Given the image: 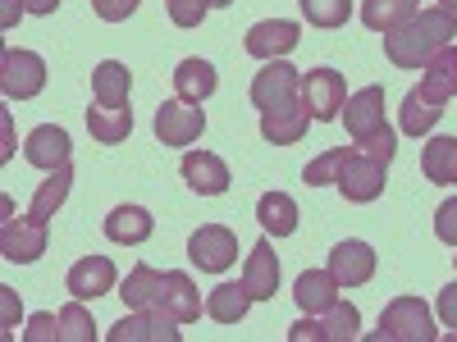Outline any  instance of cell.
Instances as JSON below:
<instances>
[{
	"label": "cell",
	"instance_id": "ffe728a7",
	"mask_svg": "<svg viewBox=\"0 0 457 342\" xmlns=\"http://www.w3.org/2000/svg\"><path fill=\"white\" fill-rule=\"evenodd\" d=\"M151 233H156V219H151V210H142V206H114L105 215V238L120 242V247H137Z\"/></svg>",
	"mask_w": 457,
	"mask_h": 342
},
{
	"label": "cell",
	"instance_id": "4fadbf2b",
	"mask_svg": "<svg viewBox=\"0 0 457 342\" xmlns=\"http://www.w3.org/2000/svg\"><path fill=\"white\" fill-rule=\"evenodd\" d=\"M297 42H302V28L288 19H265V23L247 28V37H243L247 55H256V60H284Z\"/></svg>",
	"mask_w": 457,
	"mask_h": 342
},
{
	"label": "cell",
	"instance_id": "1f68e13d",
	"mask_svg": "<svg viewBox=\"0 0 457 342\" xmlns=\"http://www.w3.org/2000/svg\"><path fill=\"white\" fill-rule=\"evenodd\" d=\"M416 14V0H361V23L370 32H394Z\"/></svg>",
	"mask_w": 457,
	"mask_h": 342
},
{
	"label": "cell",
	"instance_id": "9a60e30c",
	"mask_svg": "<svg viewBox=\"0 0 457 342\" xmlns=\"http://www.w3.org/2000/svg\"><path fill=\"white\" fill-rule=\"evenodd\" d=\"M243 288L252 292V301H270L279 292V260H275L270 238H261L247 251V260H243Z\"/></svg>",
	"mask_w": 457,
	"mask_h": 342
},
{
	"label": "cell",
	"instance_id": "6da1fadb",
	"mask_svg": "<svg viewBox=\"0 0 457 342\" xmlns=\"http://www.w3.org/2000/svg\"><path fill=\"white\" fill-rule=\"evenodd\" d=\"M453 37H457V14H448L444 5H430V10H416L403 28L385 32V55L398 69H426Z\"/></svg>",
	"mask_w": 457,
	"mask_h": 342
},
{
	"label": "cell",
	"instance_id": "836d02e7",
	"mask_svg": "<svg viewBox=\"0 0 457 342\" xmlns=\"http://www.w3.org/2000/svg\"><path fill=\"white\" fill-rule=\"evenodd\" d=\"M348 156H353V146L325 151V156H316L307 169H302V183H307V187H334L338 174H343V165H348Z\"/></svg>",
	"mask_w": 457,
	"mask_h": 342
},
{
	"label": "cell",
	"instance_id": "e575fe53",
	"mask_svg": "<svg viewBox=\"0 0 457 342\" xmlns=\"http://www.w3.org/2000/svg\"><path fill=\"white\" fill-rule=\"evenodd\" d=\"M60 342H96V324H92V315L79 297L60 311Z\"/></svg>",
	"mask_w": 457,
	"mask_h": 342
},
{
	"label": "cell",
	"instance_id": "d4e9b609",
	"mask_svg": "<svg viewBox=\"0 0 457 342\" xmlns=\"http://www.w3.org/2000/svg\"><path fill=\"white\" fill-rule=\"evenodd\" d=\"M87 133L101 142V146H114L133 133V110L129 105H92L87 110Z\"/></svg>",
	"mask_w": 457,
	"mask_h": 342
},
{
	"label": "cell",
	"instance_id": "30bf717a",
	"mask_svg": "<svg viewBox=\"0 0 457 342\" xmlns=\"http://www.w3.org/2000/svg\"><path fill=\"white\" fill-rule=\"evenodd\" d=\"M0 256L14 260V265L42 260V256H46V224L32 219V215L5 219V228H0Z\"/></svg>",
	"mask_w": 457,
	"mask_h": 342
},
{
	"label": "cell",
	"instance_id": "7a4b0ae2",
	"mask_svg": "<svg viewBox=\"0 0 457 342\" xmlns=\"http://www.w3.org/2000/svg\"><path fill=\"white\" fill-rule=\"evenodd\" d=\"M439 329L430 320V306L421 297H394L385 311H379V329L375 342H435Z\"/></svg>",
	"mask_w": 457,
	"mask_h": 342
},
{
	"label": "cell",
	"instance_id": "ee69618b",
	"mask_svg": "<svg viewBox=\"0 0 457 342\" xmlns=\"http://www.w3.org/2000/svg\"><path fill=\"white\" fill-rule=\"evenodd\" d=\"M19 5H23L28 14H55V10H60V0H19Z\"/></svg>",
	"mask_w": 457,
	"mask_h": 342
},
{
	"label": "cell",
	"instance_id": "4dcf8cb0",
	"mask_svg": "<svg viewBox=\"0 0 457 342\" xmlns=\"http://www.w3.org/2000/svg\"><path fill=\"white\" fill-rule=\"evenodd\" d=\"M421 174L430 183H457V137H430L421 151Z\"/></svg>",
	"mask_w": 457,
	"mask_h": 342
},
{
	"label": "cell",
	"instance_id": "d590c367",
	"mask_svg": "<svg viewBox=\"0 0 457 342\" xmlns=\"http://www.w3.org/2000/svg\"><path fill=\"white\" fill-rule=\"evenodd\" d=\"M312 28H343L353 14V0H297Z\"/></svg>",
	"mask_w": 457,
	"mask_h": 342
},
{
	"label": "cell",
	"instance_id": "d6986e66",
	"mask_svg": "<svg viewBox=\"0 0 457 342\" xmlns=\"http://www.w3.org/2000/svg\"><path fill=\"white\" fill-rule=\"evenodd\" d=\"M161 306H165L179 324H197L202 311H206V301H202L197 283L187 279L183 270H170V274H165V297H161Z\"/></svg>",
	"mask_w": 457,
	"mask_h": 342
},
{
	"label": "cell",
	"instance_id": "484cf974",
	"mask_svg": "<svg viewBox=\"0 0 457 342\" xmlns=\"http://www.w3.org/2000/svg\"><path fill=\"white\" fill-rule=\"evenodd\" d=\"M247 306H252V292L243 288V279L238 283H220V288L206 292V315L215 324H238L247 315Z\"/></svg>",
	"mask_w": 457,
	"mask_h": 342
},
{
	"label": "cell",
	"instance_id": "cb8c5ba5",
	"mask_svg": "<svg viewBox=\"0 0 457 342\" xmlns=\"http://www.w3.org/2000/svg\"><path fill=\"white\" fill-rule=\"evenodd\" d=\"M129 87H133V73L120 60H101L92 69V101L96 105H129Z\"/></svg>",
	"mask_w": 457,
	"mask_h": 342
},
{
	"label": "cell",
	"instance_id": "2e32d148",
	"mask_svg": "<svg viewBox=\"0 0 457 342\" xmlns=\"http://www.w3.org/2000/svg\"><path fill=\"white\" fill-rule=\"evenodd\" d=\"M69 151H73L69 133H64L60 124H42V128H32V133H28V142H23V160L51 174V169L69 165Z\"/></svg>",
	"mask_w": 457,
	"mask_h": 342
},
{
	"label": "cell",
	"instance_id": "74e56055",
	"mask_svg": "<svg viewBox=\"0 0 457 342\" xmlns=\"http://www.w3.org/2000/svg\"><path fill=\"white\" fill-rule=\"evenodd\" d=\"M165 10H170V23L174 28H202L211 0H165Z\"/></svg>",
	"mask_w": 457,
	"mask_h": 342
},
{
	"label": "cell",
	"instance_id": "8fae6325",
	"mask_svg": "<svg viewBox=\"0 0 457 342\" xmlns=\"http://www.w3.org/2000/svg\"><path fill=\"white\" fill-rule=\"evenodd\" d=\"M114 283H120V274H114L110 256H83V260H73L69 274H64V288L79 301H96V297L114 292Z\"/></svg>",
	"mask_w": 457,
	"mask_h": 342
},
{
	"label": "cell",
	"instance_id": "ba28073f",
	"mask_svg": "<svg viewBox=\"0 0 457 342\" xmlns=\"http://www.w3.org/2000/svg\"><path fill=\"white\" fill-rule=\"evenodd\" d=\"M385 183H389V165H375V160H366V156H357V151H353L334 187H338V192L348 197L353 206H370V201L385 197Z\"/></svg>",
	"mask_w": 457,
	"mask_h": 342
},
{
	"label": "cell",
	"instance_id": "83f0119b",
	"mask_svg": "<svg viewBox=\"0 0 457 342\" xmlns=\"http://www.w3.org/2000/svg\"><path fill=\"white\" fill-rule=\"evenodd\" d=\"M174 92L183 96V101H193V105H202L211 92H215V64L211 60H183L179 69H174Z\"/></svg>",
	"mask_w": 457,
	"mask_h": 342
},
{
	"label": "cell",
	"instance_id": "60d3db41",
	"mask_svg": "<svg viewBox=\"0 0 457 342\" xmlns=\"http://www.w3.org/2000/svg\"><path fill=\"white\" fill-rule=\"evenodd\" d=\"M137 5H142V0H92L96 19H105V23H124Z\"/></svg>",
	"mask_w": 457,
	"mask_h": 342
},
{
	"label": "cell",
	"instance_id": "5bb4252c",
	"mask_svg": "<svg viewBox=\"0 0 457 342\" xmlns=\"http://www.w3.org/2000/svg\"><path fill=\"white\" fill-rule=\"evenodd\" d=\"M329 274L338 279V288H361V283H370V279H375V251H370V242H357V238L338 242V247L329 251Z\"/></svg>",
	"mask_w": 457,
	"mask_h": 342
},
{
	"label": "cell",
	"instance_id": "4316f807",
	"mask_svg": "<svg viewBox=\"0 0 457 342\" xmlns=\"http://www.w3.org/2000/svg\"><path fill=\"white\" fill-rule=\"evenodd\" d=\"M69 187H73V169H69V165L51 169V174H46V183L32 192L28 215H32V219H42V224H46V219H55V210L69 201Z\"/></svg>",
	"mask_w": 457,
	"mask_h": 342
},
{
	"label": "cell",
	"instance_id": "f35d334b",
	"mask_svg": "<svg viewBox=\"0 0 457 342\" xmlns=\"http://www.w3.org/2000/svg\"><path fill=\"white\" fill-rule=\"evenodd\" d=\"M435 238L457 251V197H448V201L435 210Z\"/></svg>",
	"mask_w": 457,
	"mask_h": 342
},
{
	"label": "cell",
	"instance_id": "bcb514c9",
	"mask_svg": "<svg viewBox=\"0 0 457 342\" xmlns=\"http://www.w3.org/2000/svg\"><path fill=\"white\" fill-rule=\"evenodd\" d=\"M224 5H234V0H211V10H224Z\"/></svg>",
	"mask_w": 457,
	"mask_h": 342
},
{
	"label": "cell",
	"instance_id": "8992f818",
	"mask_svg": "<svg viewBox=\"0 0 457 342\" xmlns=\"http://www.w3.org/2000/svg\"><path fill=\"white\" fill-rule=\"evenodd\" d=\"M187 260L197 265V270H206V274H220V270H228V265L238 260V238L228 233L224 224H202L193 238H187Z\"/></svg>",
	"mask_w": 457,
	"mask_h": 342
},
{
	"label": "cell",
	"instance_id": "7c38bea8",
	"mask_svg": "<svg viewBox=\"0 0 457 342\" xmlns=\"http://www.w3.org/2000/svg\"><path fill=\"white\" fill-rule=\"evenodd\" d=\"M179 174H183V183L193 187V192H202V197H224L228 192V165L215 156V151H187L183 156V165H179Z\"/></svg>",
	"mask_w": 457,
	"mask_h": 342
},
{
	"label": "cell",
	"instance_id": "8d00e7d4",
	"mask_svg": "<svg viewBox=\"0 0 457 342\" xmlns=\"http://www.w3.org/2000/svg\"><path fill=\"white\" fill-rule=\"evenodd\" d=\"M353 151H357V156H366V160H375V165H389V160L398 156V133L385 124V128H375V133L357 137Z\"/></svg>",
	"mask_w": 457,
	"mask_h": 342
},
{
	"label": "cell",
	"instance_id": "f1b7e54d",
	"mask_svg": "<svg viewBox=\"0 0 457 342\" xmlns=\"http://www.w3.org/2000/svg\"><path fill=\"white\" fill-rule=\"evenodd\" d=\"M421 87H426L435 101H444V105L457 96V46H453V42L421 69Z\"/></svg>",
	"mask_w": 457,
	"mask_h": 342
},
{
	"label": "cell",
	"instance_id": "f546056e",
	"mask_svg": "<svg viewBox=\"0 0 457 342\" xmlns=\"http://www.w3.org/2000/svg\"><path fill=\"white\" fill-rule=\"evenodd\" d=\"M256 219H261V228L270 238H288L293 228H297V201L288 192H265L256 201Z\"/></svg>",
	"mask_w": 457,
	"mask_h": 342
},
{
	"label": "cell",
	"instance_id": "e0dca14e",
	"mask_svg": "<svg viewBox=\"0 0 457 342\" xmlns=\"http://www.w3.org/2000/svg\"><path fill=\"white\" fill-rule=\"evenodd\" d=\"M338 119L348 124V137H353V142L366 137V133H375V128H385V87H375V83H370V87L353 92Z\"/></svg>",
	"mask_w": 457,
	"mask_h": 342
},
{
	"label": "cell",
	"instance_id": "f6af8a7d",
	"mask_svg": "<svg viewBox=\"0 0 457 342\" xmlns=\"http://www.w3.org/2000/svg\"><path fill=\"white\" fill-rule=\"evenodd\" d=\"M439 5H444L448 14H457V0H439Z\"/></svg>",
	"mask_w": 457,
	"mask_h": 342
},
{
	"label": "cell",
	"instance_id": "5b68a950",
	"mask_svg": "<svg viewBox=\"0 0 457 342\" xmlns=\"http://www.w3.org/2000/svg\"><path fill=\"white\" fill-rule=\"evenodd\" d=\"M302 101V73L288 60H265V69L252 78V105L256 110H284Z\"/></svg>",
	"mask_w": 457,
	"mask_h": 342
},
{
	"label": "cell",
	"instance_id": "7402d4cb",
	"mask_svg": "<svg viewBox=\"0 0 457 342\" xmlns=\"http://www.w3.org/2000/svg\"><path fill=\"white\" fill-rule=\"evenodd\" d=\"M444 119V101H435L426 87H411L407 96H403V110H398V128L407 133V137H426L435 124Z\"/></svg>",
	"mask_w": 457,
	"mask_h": 342
},
{
	"label": "cell",
	"instance_id": "d6a6232c",
	"mask_svg": "<svg viewBox=\"0 0 457 342\" xmlns=\"http://www.w3.org/2000/svg\"><path fill=\"white\" fill-rule=\"evenodd\" d=\"M325 324V342H353L361 333V311L353 306V301H334V306L320 315Z\"/></svg>",
	"mask_w": 457,
	"mask_h": 342
},
{
	"label": "cell",
	"instance_id": "3957f363",
	"mask_svg": "<svg viewBox=\"0 0 457 342\" xmlns=\"http://www.w3.org/2000/svg\"><path fill=\"white\" fill-rule=\"evenodd\" d=\"M42 87H46V60L37 51L10 46L0 55V92H5V101H32L42 96Z\"/></svg>",
	"mask_w": 457,
	"mask_h": 342
},
{
	"label": "cell",
	"instance_id": "603a6c76",
	"mask_svg": "<svg viewBox=\"0 0 457 342\" xmlns=\"http://www.w3.org/2000/svg\"><path fill=\"white\" fill-rule=\"evenodd\" d=\"M293 297H297V306L307 311V315H325L334 301H338V279L329 270H307V274H297Z\"/></svg>",
	"mask_w": 457,
	"mask_h": 342
},
{
	"label": "cell",
	"instance_id": "b9f144b4",
	"mask_svg": "<svg viewBox=\"0 0 457 342\" xmlns=\"http://www.w3.org/2000/svg\"><path fill=\"white\" fill-rule=\"evenodd\" d=\"M288 342H325V324H320L316 315H307V320H297V324L288 329Z\"/></svg>",
	"mask_w": 457,
	"mask_h": 342
},
{
	"label": "cell",
	"instance_id": "52a82bcc",
	"mask_svg": "<svg viewBox=\"0 0 457 342\" xmlns=\"http://www.w3.org/2000/svg\"><path fill=\"white\" fill-rule=\"evenodd\" d=\"M110 342H179V320L165 306H151V311H129L120 324L105 333Z\"/></svg>",
	"mask_w": 457,
	"mask_h": 342
},
{
	"label": "cell",
	"instance_id": "7bdbcfd3",
	"mask_svg": "<svg viewBox=\"0 0 457 342\" xmlns=\"http://www.w3.org/2000/svg\"><path fill=\"white\" fill-rule=\"evenodd\" d=\"M439 320H444L448 329H457V283H448V288L439 292Z\"/></svg>",
	"mask_w": 457,
	"mask_h": 342
},
{
	"label": "cell",
	"instance_id": "ab89813d",
	"mask_svg": "<svg viewBox=\"0 0 457 342\" xmlns=\"http://www.w3.org/2000/svg\"><path fill=\"white\" fill-rule=\"evenodd\" d=\"M23 338L28 342H60V315H32Z\"/></svg>",
	"mask_w": 457,
	"mask_h": 342
},
{
	"label": "cell",
	"instance_id": "44dd1931",
	"mask_svg": "<svg viewBox=\"0 0 457 342\" xmlns=\"http://www.w3.org/2000/svg\"><path fill=\"white\" fill-rule=\"evenodd\" d=\"M120 297H124L129 311H151V306H161V297H165V274L156 270V265H133L129 279L120 283Z\"/></svg>",
	"mask_w": 457,
	"mask_h": 342
},
{
	"label": "cell",
	"instance_id": "7dc6e473",
	"mask_svg": "<svg viewBox=\"0 0 457 342\" xmlns=\"http://www.w3.org/2000/svg\"><path fill=\"white\" fill-rule=\"evenodd\" d=\"M453 265H457V256H453Z\"/></svg>",
	"mask_w": 457,
	"mask_h": 342
},
{
	"label": "cell",
	"instance_id": "ac0fdd59",
	"mask_svg": "<svg viewBox=\"0 0 457 342\" xmlns=\"http://www.w3.org/2000/svg\"><path fill=\"white\" fill-rule=\"evenodd\" d=\"M307 124H312V114H307V105H302V101H293V105H284V110H261V137L270 142V146H293V142H302Z\"/></svg>",
	"mask_w": 457,
	"mask_h": 342
},
{
	"label": "cell",
	"instance_id": "277c9868",
	"mask_svg": "<svg viewBox=\"0 0 457 342\" xmlns=\"http://www.w3.org/2000/svg\"><path fill=\"white\" fill-rule=\"evenodd\" d=\"M302 105H307L312 119L329 124L343 114V105H348V83H343L338 69H312L302 73Z\"/></svg>",
	"mask_w": 457,
	"mask_h": 342
},
{
	"label": "cell",
	"instance_id": "9c48e42d",
	"mask_svg": "<svg viewBox=\"0 0 457 342\" xmlns=\"http://www.w3.org/2000/svg\"><path fill=\"white\" fill-rule=\"evenodd\" d=\"M202 133H206V114H202L193 101L174 96V101H165V105L156 110V137H161L165 146H193Z\"/></svg>",
	"mask_w": 457,
	"mask_h": 342
}]
</instances>
